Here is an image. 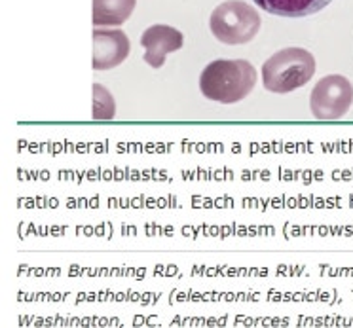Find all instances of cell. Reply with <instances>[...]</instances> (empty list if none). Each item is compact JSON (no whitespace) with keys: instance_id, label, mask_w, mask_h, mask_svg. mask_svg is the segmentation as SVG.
<instances>
[{"instance_id":"6da1fadb","label":"cell","mask_w":353,"mask_h":328,"mask_svg":"<svg viewBox=\"0 0 353 328\" xmlns=\"http://www.w3.org/2000/svg\"><path fill=\"white\" fill-rule=\"evenodd\" d=\"M256 69L245 59H216L201 70L203 97L223 105L243 101L256 85Z\"/></svg>"},{"instance_id":"7a4b0ae2","label":"cell","mask_w":353,"mask_h":328,"mask_svg":"<svg viewBox=\"0 0 353 328\" xmlns=\"http://www.w3.org/2000/svg\"><path fill=\"white\" fill-rule=\"evenodd\" d=\"M315 74V57L304 48L279 50L262 65V84L272 93H291Z\"/></svg>"},{"instance_id":"3957f363","label":"cell","mask_w":353,"mask_h":328,"mask_svg":"<svg viewBox=\"0 0 353 328\" xmlns=\"http://www.w3.org/2000/svg\"><path fill=\"white\" fill-rule=\"evenodd\" d=\"M209 29L219 42L228 46L247 44L261 31L259 12L243 0H228L219 4L209 17Z\"/></svg>"},{"instance_id":"277c9868","label":"cell","mask_w":353,"mask_h":328,"mask_svg":"<svg viewBox=\"0 0 353 328\" xmlns=\"http://www.w3.org/2000/svg\"><path fill=\"white\" fill-rule=\"evenodd\" d=\"M353 103V85L342 74L321 78L312 90L310 108L317 120H338L347 114Z\"/></svg>"},{"instance_id":"5b68a950","label":"cell","mask_w":353,"mask_h":328,"mask_svg":"<svg viewBox=\"0 0 353 328\" xmlns=\"http://www.w3.org/2000/svg\"><path fill=\"white\" fill-rule=\"evenodd\" d=\"M130 39L123 31H93V70H110L122 65L130 55Z\"/></svg>"},{"instance_id":"8992f818","label":"cell","mask_w":353,"mask_h":328,"mask_svg":"<svg viewBox=\"0 0 353 328\" xmlns=\"http://www.w3.org/2000/svg\"><path fill=\"white\" fill-rule=\"evenodd\" d=\"M185 44V34L171 25H152L141 37V46L145 48V63L152 69H161L165 57L179 52Z\"/></svg>"},{"instance_id":"52a82bcc","label":"cell","mask_w":353,"mask_h":328,"mask_svg":"<svg viewBox=\"0 0 353 328\" xmlns=\"http://www.w3.org/2000/svg\"><path fill=\"white\" fill-rule=\"evenodd\" d=\"M256 6L279 17H307L327 8L332 0H253Z\"/></svg>"},{"instance_id":"ba28073f","label":"cell","mask_w":353,"mask_h":328,"mask_svg":"<svg viewBox=\"0 0 353 328\" xmlns=\"http://www.w3.org/2000/svg\"><path fill=\"white\" fill-rule=\"evenodd\" d=\"M137 0H93V25H122L133 14Z\"/></svg>"},{"instance_id":"9c48e42d","label":"cell","mask_w":353,"mask_h":328,"mask_svg":"<svg viewBox=\"0 0 353 328\" xmlns=\"http://www.w3.org/2000/svg\"><path fill=\"white\" fill-rule=\"evenodd\" d=\"M116 114V103L112 93L105 85L93 84V118L95 120H110Z\"/></svg>"}]
</instances>
